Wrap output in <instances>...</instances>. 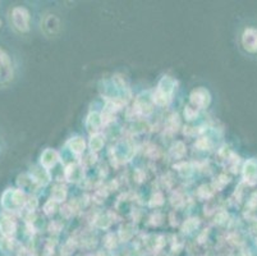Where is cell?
<instances>
[{"instance_id":"8992f818","label":"cell","mask_w":257,"mask_h":256,"mask_svg":"<svg viewBox=\"0 0 257 256\" xmlns=\"http://www.w3.org/2000/svg\"><path fill=\"white\" fill-rule=\"evenodd\" d=\"M189 97H191L192 105L197 106L200 109L207 108L210 101H211V96H210L209 91L203 87H198L196 90H193Z\"/></svg>"},{"instance_id":"ba28073f","label":"cell","mask_w":257,"mask_h":256,"mask_svg":"<svg viewBox=\"0 0 257 256\" xmlns=\"http://www.w3.org/2000/svg\"><path fill=\"white\" fill-rule=\"evenodd\" d=\"M59 20L55 16H49L44 21V30L48 35H55L59 31Z\"/></svg>"},{"instance_id":"30bf717a","label":"cell","mask_w":257,"mask_h":256,"mask_svg":"<svg viewBox=\"0 0 257 256\" xmlns=\"http://www.w3.org/2000/svg\"><path fill=\"white\" fill-rule=\"evenodd\" d=\"M68 146L75 154H82L85 151L86 144L83 141V139H81V137H73V139H71L68 141Z\"/></svg>"},{"instance_id":"3957f363","label":"cell","mask_w":257,"mask_h":256,"mask_svg":"<svg viewBox=\"0 0 257 256\" xmlns=\"http://www.w3.org/2000/svg\"><path fill=\"white\" fill-rule=\"evenodd\" d=\"M240 45L247 54L257 55V27L247 26L240 35Z\"/></svg>"},{"instance_id":"9c48e42d","label":"cell","mask_w":257,"mask_h":256,"mask_svg":"<svg viewBox=\"0 0 257 256\" xmlns=\"http://www.w3.org/2000/svg\"><path fill=\"white\" fill-rule=\"evenodd\" d=\"M16 228H17L16 227V223L12 219H9V218H2L0 219V232L4 236H13L16 233Z\"/></svg>"},{"instance_id":"9a60e30c","label":"cell","mask_w":257,"mask_h":256,"mask_svg":"<svg viewBox=\"0 0 257 256\" xmlns=\"http://www.w3.org/2000/svg\"><path fill=\"white\" fill-rule=\"evenodd\" d=\"M184 115L187 117V119H193V118L197 115V111L192 110L191 106H187L186 110H184Z\"/></svg>"},{"instance_id":"52a82bcc","label":"cell","mask_w":257,"mask_h":256,"mask_svg":"<svg viewBox=\"0 0 257 256\" xmlns=\"http://www.w3.org/2000/svg\"><path fill=\"white\" fill-rule=\"evenodd\" d=\"M58 160H59V155H58L57 151L53 150V149H46L43 153V155H41L40 162L44 168L50 169L57 164Z\"/></svg>"},{"instance_id":"7a4b0ae2","label":"cell","mask_w":257,"mask_h":256,"mask_svg":"<svg viewBox=\"0 0 257 256\" xmlns=\"http://www.w3.org/2000/svg\"><path fill=\"white\" fill-rule=\"evenodd\" d=\"M174 87L175 81L171 77H163L160 82H159L156 91L152 95V101L155 104H157V105H166L170 101L171 95H173V91H174Z\"/></svg>"},{"instance_id":"4fadbf2b","label":"cell","mask_w":257,"mask_h":256,"mask_svg":"<svg viewBox=\"0 0 257 256\" xmlns=\"http://www.w3.org/2000/svg\"><path fill=\"white\" fill-rule=\"evenodd\" d=\"M257 174V164L253 162V160H249V162L246 163L244 165V177L248 179L254 178Z\"/></svg>"},{"instance_id":"5b68a950","label":"cell","mask_w":257,"mask_h":256,"mask_svg":"<svg viewBox=\"0 0 257 256\" xmlns=\"http://www.w3.org/2000/svg\"><path fill=\"white\" fill-rule=\"evenodd\" d=\"M13 77V67H12L11 58L6 51L0 49V83H6Z\"/></svg>"},{"instance_id":"8fae6325","label":"cell","mask_w":257,"mask_h":256,"mask_svg":"<svg viewBox=\"0 0 257 256\" xmlns=\"http://www.w3.org/2000/svg\"><path fill=\"white\" fill-rule=\"evenodd\" d=\"M101 117L99 113H91L87 118V122H86V125L89 128V131H96L97 128L101 125Z\"/></svg>"},{"instance_id":"7c38bea8","label":"cell","mask_w":257,"mask_h":256,"mask_svg":"<svg viewBox=\"0 0 257 256\" xmlns=\"http://www.w3.org/2000/svg\"><path fill=\"white\" fill-rule=\"evenodd\" d=\"M104 146V136L100 134H95L90 140V149L92 151H99Z\"/></svg>"},{"instance_id":"2e32d148","label":"cell","mask_w":257,"mask_h":256,"mask_svg":"<svg viewBox=\"0 0 257 256\" xmlns=\"http://www.w3.org/2000/svg\"><path fill=\"white\" fill-rule=\"evenodd\" d=\"M0 26H2V21H0Z\"/></svg>"},{"instance_id":"6da1fadb","label":"cell","mask_w":257,"mask_h":256,"mask_svg":"<svg viewBox=\"0 0 257 256\" xmlns=\"http://www.w3.org/2000/svg\"><path fill=\"white\" fill-rule=\"evenodd\" d=\"M26 202V195L20 188H8L2 197V206L8 211L21 210Z\"/></svg>"},{"instance_id":"5bb4252c","label":"cell","mask_w":257,"mask_h":256,"mask_svg":"<svg viewBox=\"0 0 257 256\" xmlns=\"http://www.w3.org/2000/svg\"><path fill=\"white\" fill-rule=\"evenodd\" d=\"M66 195H67L66 188H64L63 186H57L55 190L53 191V200L58 202L63 201V200L66 199Z\"/></svg>"},{"instance_id":"277c9868","label":"cell","mask_w":257,"mask_h":256,"mask_svg":"<svg viewBox=\"0 0 257 256\" xmlns=\"http://www.w3.org/2000/svg\"><path fill=\"white\" fill-rule=\"evenodd\" d=\"M12 21L13 26L20 32H27L30 30V13L23 7H16L12 11Z\"/></svg>"}]
</instances>
